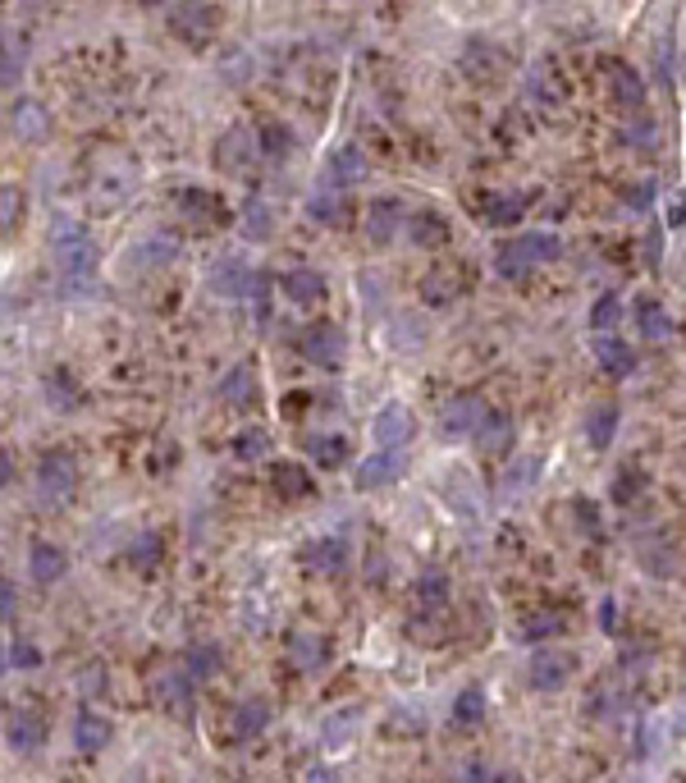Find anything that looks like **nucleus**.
Segmentation results:
<instances>
[{
    "instance_id": "f257e3e1",
    "label": "nucleus",
    "mask_w": 686,
    "mask_h": 783,
    "mask_svg": "<svg viewBox=\"0 0 686 783\" xmlns=\"http://www.w3.org/2000/svg\"><path fill=\"white\" fill-rule=\"evenodd\" d=\"M51 252L60 266V284L69 289V298L97 294V243L78 220L60 216L51 225Z\"/></svg>"
},
{
    "instance_id": "f03ea898",
    "label": "nucleus",
    "mask_w": 686,
    "mask_h": 783,
    "mask_svg": "<svg viewBox=\"0 0 686 783\" xmlns=\"http://www.w3.org/2000/svg\"><path fill=\"white\" fill-rule=\"evenodd\" d=\"M170 28L188 46H202V42H211V33L220 28V10H215L211 0H179L170 10Z\"/></svg>"
},
{
    "instance_id": "7ed1b4c3",
    "label": "nucleus",
    "mask_w": 686,
    "mask_h": 783,
    "mask_svg": "<svg viewBox=\"0 0 686 783\" xmlns=\"http://www.w3.org/2000/svg\"><path fill=\"white\" fill-rule=\"evenodd\" d=\"M78 486V468L69 454H42L37 463V500L42 504H65Z\"/></svg>"
},
{
    "instance_id": "20e7f679",
    "label": "nucleus",
    "mask_w": 686,
    "mask_h": 783,
    "mask_svg": "<svg viewBox=\"0 0 686 783\" xmlns=\"http://www.w3.org/2000/svg\"><path fill=\"white\" fill-rule=\"evenodd\" d=\"M485 408L476 394H458V399H449L444 403V413H440V435L444 440H467V435H476L481 431V422H485Z\"/></svg>"
},
{
    "instance_id": "39448f33",
    "label": "nucleus",
    "mask_w": 686,
    "mask_h": 783,
    "mask_svg": "<svg viewBox=\"0 0 686 783\" xmlns=\"http://www.w3.org/2000/svg\"><path fill=\"white\" fill-rule=\"evenodd\" d=\"M408 472V458H403V449H380V454H371V458H362L357 463V490H385V486H394L398 477Z\"/></svg>"
},
{
    "instance_id": "423d86ee",
    "label": "nucleus",
    "mask_w": 686,
    "mask_h": 783,
    "mask_svg": "<svg viewBox=\"0 0 686 783\" xmlns=\"http://www.w3.org/2000/svg\"><path fill=\"white\" fill-rule=\"evenodd\" d=\"M371 435L380 440V449H403L417 435V417H412L408 403H385L371 422Z\"/></svg>"
},
{
    "instance_id": "0eeeda50",
    "label": "nucleus",
    "mask_w": 686,
    "mask_h": 783,
    "mask_svg": "<svg viewBox=\"0 0 686 783\" xmlns=\"http://www.w3.org/2000/svg\"><path fill=\"white\" fill-rule=\"evenodd\" d=\"M572 674H577V660L572 655H563V651H540V655H531V687L536 692H563V687L572 683Z\"/></svg>"
},
{
    "instance_id": "6e6552de",
    "label": "nucleus",
    "mask_w": 686,
    "mask_h": 783,
    "mask_svg": "<svg viewBox=\"0 0 686 783\" xmlns=\"http://www.w3.org/2000/svg\"><path fill=\"white\" fill-rule=\"evenodd\" d=\"M343 348H348V339H343V330H334V326H311L307 335H302V353L325 371H339Z\"/></svg>"
},
{
    "instance_id": "1a4fd4ad",
    "label": "nucleus",
    "mask_w": 686,
    "mask_h": 783,
    "mask_svg": "<svg viewBox=\"0 0 686 783\" xmlns=\"http://www.w3.org/2000/svg\"><path fill=\"white\" fill-rule=\"evenodd\" d=\"M211 289L220 298H247L252 289H257V275L247 271L243 257H220L211 266Z\"/></svg>"
},
{
    "instance_id": "9d476101",
    "label": "nucleus",
    "mask_w": 686,
    "mask_h": 783,
    "mask_svg": "<svg viewBox=\"0 0 686 783\" xmlns=\"http://www.w3.org/2000/svg\"><path fill=\"white\" fill-rule=\"evenodd\" d=\"M65 568H69V559L60 545L37 541L33 550H28V573H33V582H42V587H55V582L65 577Z\"/></svg>"
},
{
    "instance_id": "9b49d317",
    "label": "nucleus",
    "mask_w": 686,
    "mask_h": 783,
    "mask_svg": "<svg viewBox=\"0 0 686 783\" xmlns=\"http://www.w3.org/2000/svg\"><path fill=\"white\" fill-rule=\"evenodd\" d=\"M307 216L321 220V225H343V216H348V197H343V188L325 179V184L307 197Z\"/></svg>"
},
{
    "instance_id": "f8f14e48",
    "label": "nucleus",
    "mask_w": 686,
    "mask_h": 783,
    "mask_svg": "<svg viewBox=\"0 0 686 783\" xmlns=\"http://www.w3.org/2000/svg\"><path fill=\"white\" fill-rule=\"evenodd\" d=\"M289 660L298 664V669H321L325 660H330V637L325 632H293L289 637Z\"/></svg>"
},
{
    "instance_id": "ddd939ff",
    "label": "nucleus",
    "mask_w": 686,
    "mask_h": 783,
    "mask_svg": "<svg viewBox=\"0 0 686 783\" xmlns=\"http://www.w3.org/2000/svg\"><path fill=\"white\" fill-rule=\"evenodd\" d=\"M325 179L339 184V188H353V184L366 179V161H362V152H357L353 142H343V147L330 152V170H325Z\"/></svg>"
},
{
    "instance_id": "4468645a",
    "label": "nucleus",
    "mask_w": 686,
    "mask_h": 783,
    "mask_svg": "<svg viewBox=\"0 0 686 783\" xmlns=\"http://www.w3.org/2000/svg\"><path fill=\"white\" fill-rule=\"evenodd\" d=\"M110 742V719L97 715V710H78L74 719V747L83 751V756H92V751H101Z\"/></svg>"
},
{
    "instance_id": "2eb2a0df",
    "label": "nucleus",
    "mask_w": 686,
    "mask_h": 783,
    "mask_svg": "<svg viewBox=\"0 0 686 783\" xmlns=\"http://www.w3.org/2000/svg\"><path fill=\"white\" fill-rule=\"evenodd\" d=\"M508 445H513V417L485 413L481 431H476V449H481V454H508Z\"/></svg>"
},
{
    "instance_id": "dca6fc26",
    "label": "nucleus",
    "mask_w": 686,
    "mask_h": 783,
    "mask_svg": "<svg viewBox=\"0 0 686 783\" xmlns=\"http://www.w3.org/2000/svg\"><path fill=\"white\" fill-rule=\"evenodd\" d=\"M238 229H243L247 243H266L275 234V220H270V207L261 197H247L243 211H238Z\"/></svg>"
},
{
    "instance_id": "f3484780",
    "label": "nucleus",
    "mask_w": 686,
    "mask_h": 783,
    "mask_svg": "<svg viewBox=\"0 0 686 783\" xmlns=\"http://www.w3.org/2000/svg\"><path fill=\"white\" fill-rule=\"evenodd\" d=\"M284 294L293 298V303H316V298H325V275L311 271V266H293L289 275H284Z\"/></svg>"
},
{
    "instance_id": "a211bd4d",
    "label": "nucleus",
    "mask_w": 686,
    "mask_h": 783,
    "mask_svg": "<svg viewBox=\"0 0 686 783\" xmlns=\"http://www.w3.org/2000/svg\"><path fill=\"white\" fill-rule=\"evenodd\" d=\"M618 435V403H595L586 413V440L595 449H609Z\"/></svg>"
},
{
    "instance_id": "6ab92c4d",
    "label": "nucleus",
    "mask_w": 686,
    "mask_h": 783,
    "mask_svg": "<svg viewBox=\"0 0 686 783\" xmlns=\"http://www.w3.org/2000/svg\"><path fill=\"white\" fill-rule=\"evenodd\" d=\"M366 234L376 243H389L398 234V220H403V207H398L394 197H380V202H371V211H366Z\"/></svg>"
},
{
    "instance_id": "aec40b11",
    "label": "nucleus",
    "mask_w": 686,
    "mask_h": 783,
    "mask_svg": "<svg viewBox=\"0 0 686 783\" xmlns=\"http://www.w3.org/2000/svg\"><path fill=\"white\" fill-rule=\"evenodd\" d=\"M632 316H636V326H641V335L650 339V344H664V339L673 335V316H668L664 307L654 303V298H641Z\"/></svg>"
},
{
    "instance_id": "412c9836",
    "label": "nucleus",
    "mask_w": 686,
    "mask_h": 783,
    "mask_svg": "<svg viewBox=\"0 0 686 783\" xmlns=\"http://www.w3.org/2000/svg\"><path fill=\"white\" fill-rule=\"evenodd\" d=\"M266 724H270V706L261 701V696H247L243 706L234 710V738H238V742H247V738H257V733H266Z\"/></svg>"
},
{
    "instance_id": "4be33fe9",
    "label": "nucleus",
    "mask_w": 686,
    "mask_h": 783,
    "mask_svg": "<svg viewBox=\"0 0 686 783\" xmlns=\"http://www.w3.org/2000/svg\"><path fill=\"white\" fill-rule=\"evenodd\" d=\"M595 362H600L609 376H627V371L636 367V358H632V348L622 344L618 335H600L595 339Z\"/></svg>"
},
{
    "instance_id": "5701e85b",
    "label": "nucleus",
    "mask_w": 686,
    "mask_h": 783,
    "mask_svg": "<svg viewBox=\"0 0 686 783\" xmlns=\"http://www.w3.org/2000/svg\"><path fill=\"white\" fill-rule=\"evenodd\" d=\"M508 248H513L517 257H526L531 266H536V261H558V257H563V243H558L554 234H545V229H536V234H522V239H513Z\"/></svg>"
},
{
    "instance_id": "b1692460",
    "label": "nucleus",
    "mask_w": 686,
    "mask_h": 783,
    "mask_svg": "<svg viewBox=\"0 0 686 783\" xmlns=\"http://www.w3.org/2000/svg\"><path fill=\"white\" fill-rule=\"evenodd\" d=\"M613 97L622 110H641L645 106V78L632 65H613Z\"/></svg>"
},
{
    "instance_id": "393cba45",
    "label": "nucleus",
    "mask_w": 686,
    "mask_h": 783,
    "mask_svg": "<svg viewBox=\"0 0 686 783\" xmlns=\"http://www.w3.org/2000/svg\"><path fill=\"white\" fill-rule=\"evenodd\" d=\"M215 161H220V170H243L247 161H252V138H247V129H229L225 138H220V152H215Z\"/></svg>"
},
{
    "instance_id": "a878e982",
    "label": "nucleus",
    "mask_w": 686,
    "mask_h": 783,
    "mask_svg": "<svg viewBox=\"0 0 686 783\" xmlns=\"http://www.w3.org/2000/svg\"><path fill=\"white\" fill-rule=\"evenodd\" d=\"M302 449L311 454L316 468H339L343 458H348V440L343 435H311V440H302Z\"/></svg>"
},
{
    "instance_id": "bb28decb",
    "label": "nucleus",
    "mask_w": 686,
    "mask_h": 783,
    "mask_svg": "<svg viewBox=\"0 0 686 783\" xmlns=\"http://www.w3.org/2000/svg\"><path fill=\"white\" fill-rule=\"evenodd\" d=\"M220 399L225 403H234V408H247V403H257V381H252V367H234L225 376V381H220Z\"/></svg>"
},
{
    "instance_id": "cd10ccee",
    "label": "nucleus",
    "mask_w": 686,
    "mask_h": 783,
    "mask_svg": "<svg viewBox=\"0 0 686 783\" xmlns=\"http://www.w3.org/2000/svg\"><path fill=\"white\" fill-rule=\"evenodd\" d=\"M42 390H46V403H51V408H60V413H69V408H78V385H74V376H69L65 367L46 371Z\"/></svg>"
},
{
    "instance_id": "c85d7f7f",
    "label": "nucleus",
    "mask_w": 686,
    "mask_h": 783,
    "mask_svg": "<svg viewBox=\"0 0 686 783\" xmlns=\"http://www.w3.org/2000/svg\"><path fill=\"white\" fill-rule=\"evenodd\" d=\"M275 495L279 500H302V495H311V477L298 468V463H275Z\"/></svg>"
},
{
    "instance_id": "c756f323",
    "label": "nucleus",
    "mask_w": 686,
    "mask_h": 783,
    "mask_svg": "<svg viewBox=\"0 0 686 783\" xmlns=\"http://www.w3.org/2000/svg\"><path fill=\"white\" fill-rule=\"evenodd\" d=\"M522 216H526V197L522 193H499L490 207H485V225H494V229L517 225Z\"/></svg>"
},
{
    "instance_id": "7c9ffc66",
    "label": "nucleus",
    "mask_w": 686,
    "mask_h": 783,
    "mask_svg": "<svg viewBox=\"0 0 686 783\" xmlns=\"http://www.w3.org/2000/svg\"><path fill=\"white\" fill-rule=\"evenodd\" d=\"M133 266H165V261L179 257V239H165V234H151L147 243H138V248L129 252Z\"/></svg>"
},
{
    "instance_id": "2f4dec72",
    "label": "nucleus",
    "mask_w": 686,
    "mask_h": 783,
    "mask_svg": "<svg viewBox=\"0 0 686 783\" xmlns=\"http://www.w3.org/2000/svg\"><path fill=\"white\" fill-rule=\"evenodd\" d=\"M5 742H10V751H33L42 742V724L33 715H10L5 719Z\"/></svg>"
},
{
    "instance_id": "473e14b6",
    "label": "nucleus",
    "mask_w": 686,
    "mask_h": 783,
    "mask_svg": "<svg viewBox=\"0 0 686 783\" xmlns=\"http://www.w3.org/2000/svg\"><path fill=\"white\" fill-rule=\"evenodd\" d=\"M408 229H412V239H417L421 248H440V243L449 239V225H444V220L435 216V211H417Z\"/></svg>"
},
{
    "instance_id": "72a5a7b5",
    "label": "nucleus",
    "mask_w": 686,
    "mask_h": 783,
    "mask_svg": "<svg viewBox=\"0 0 686 783\" xmlns=\"http://www.w3.org/2000/svg\"><path fill=\"white\" fill-rule=\"evenodd\" d=\"M10 124H14L19 138H42L46 133V115H42V106H33V101H14Z\"/></svg>"
},
{
    "instance_id": "f704fd0d",
    "label": "nucleus",
    "mask_w": 686,
    "mask_h": 783,
    "mask_svg": "<svg viewBox=\"0 0 686 783\" xmlns=\"http://www.w3.org/2000/svg\"><path fill=\"white\" fill-rule=\"evenodd\" d=\"M270 454V435L261 431V426H247V431L234 435V458H243V463H257V458Z\"/></svg>"
},
{
    "instance_id": "c9c22d12",
    "label": "nucleus",
    "mask_w": 686,
    "mask_h": 783,
    "mask_svg": "<svg viewBox=\"0 0 686 783\" xmlns=\"http://www.w3.org/2000/svg\"><path fill=\"white\" fill-rule=\"evenodd\" d=\"M307 564H311V568H321V573H334V577H339L343 564H348V550H343V541H321V545H311Z\"/></svg>"
},
{
    "instance_id": "e433bc0d",
    "label": "nucleus",
    "mask_w": 686,
    "mask_h": 783,
    "mask_svg": "<svg viewBox=\"0 0 686 783\" xmlns=\"http://www.w3.org/2000/svg\"><path fill=\"white\" fill-rule=\"evenodd\" d=\"M485 715V692L481 687H462L458 701H453V724H481Z\"/></svg>"
},
{
    "instance_id": "4c0bfd02",
    "label": "nucleus",
    "mask_w": 686,
    "mask_h": 783,
    "mask_svg": "<svg viewBox=\"0 0 686 783\" xmlns=\"http://www.w3.org/2000/svg\"><path fill=\"white\" fill-rule=\"evenodd\" d=\"M494 65H499V55L490 51L485 42H467V51H462V69L472 78H490L494 74Z\"/></svg>"
},
{
    "instance_id": "58836bf2",
    "label": "nucleus",
    "mask_w": 686,
    "mask_h": 783,
    "mask_svg": "<svg viewBox=\"0 0 686 783\" xmlns=\"http://www.w3.org/2000/svg\"><path fill=\"white\" fill-rule=\"evenodd\" d=\"M161 555H165V541L156 532H142L138 541L129 545V564H138V568H156Z\"/></svg>"
},
{
    "instance_id": "ea45409f",
    "label": "nucleus",
    "mask_w": 686,
    "mask_h": 783,
    "mask_svg": "<svg viewBox=\"0 0 686 783\" xmlns=\"http://www.w3.org/2000/svg\"><path fill=\"white\" fill-rule=\"evenodd\" d=\"M188 674L193 678L220 674V646H193V651H188Z\"/></svg>"
},
{
    "instance_id": "a19ab883",
    "label": "nucleus",
    "mask_w": 686,
    "mask_h": 783,
    "mask_svg": "<svg viewBox=\"0 0 686 783\" xmlns=\"http://www.w3.org/2000/svg\"><path fill=\"white\" fill-rule=\"evenodd\" d=\"M183 211H188V216H193V220L211 216L215 225H220V216H225V211H220V202H215L211 193H197V188H188V193H183Z\"/></svg>"
},
{
    "instance_id": "79ce46f5",
    "label": "nucleus",
    "mask_w": 686,
    "mask_h": 783,
    "mask_svg": "<svg viewBox=\"0 0 686 783\" xmlns=\"http://www.w3.org/2000/svg\"><path fill=\"white\" fill-rule=\"evenodd\" d=\"M618 312H622L618 294H604L600 303L590 307V330H600V335H604V330H613V326H618Z\"/></svg>"
},
{
    "instance_id": "37998d69",
    "label": "nucleus",
    "mask_w": 686,
    "mask_h": 783,
    "mask_svg": "<svg viewBox=\"0 0 686 783\" xmlns=\"http://www.w3.org/2000/svg\"><path fill=\"white\" fill-rule=\"evenodd\" d=\"M554 632H563V619L558 614H531L522 628L526 642H545V637H554Z\"/></svg>"
},
{
    "instance_id": "c03bdc74",
    "label": "nucleus",
    "mask_w": 686,
    "mask_h": 783,
    "mask_svg": "<svg viewBox=\"0 0 686 783\" xmlns=\"http://www.w3.org/2000/svg\"><path fill=\"white\" fill-rule=\"evenodd\" d=\"M641 490H645V477L627 468V472H618V481H613V500H618V504H632Z\"/></svg>"
},
{
    "instance_id": "a18cd8bd",
    "label": "nucleus",
    "mask_w": 686,
    "mask_h": 783,
    "mask_svg": "<svg viewBox=\"0 0 686 783\" xmlns=\"http://www.w3.org/2000/svg\"><path fill=\"white\" fill-rule=\"evenodd\" d=\"M42 664V651L33 642H14L10 646V669H37Z\"/></svg>"
},
{
    "instance_id": "49530a36",
    "label": "nucleus",
    "mask_w": 686,
    "mask_h": 783,
    "mask_svg": "<svg viewBox=\"0 0 686 783\" xmlns=\"http://www.w3.org/2000/svg\"><path fill=\"white\" fill-rule=\"evenodd\" d=\"M421 339H426V330L417 335V326H412V316H398V330H394V344L398 348H417Z\"/></svg>"
},
{
    "instance_id": "de8ad7c7",
    "label": "nucleus",
    "mask_w": 686,
    "mask_h": 783,
    "mask_svg": "<svg viewBox=\"0 0 686 783\" xmlns=\"http://www.w3.org/2000/svg\"><path fill=\"white\" fill-rule=\"evenodd\" d=\"M417 596L430 600V605H440V600H444V577H440V573L421 577V582H417Z\"/></svg>"
},
{
    "instance_id": "09e8293b",
    "label": "nucleus",
    "mask_w": 686,
    "mask_h": 783,
    "mask_svg": "<svg viewBox=\"0 0 686 783\" xmlns=\"http://www.w3.org/2000/svg\"><path fill=\"white\" fill-rule=\"evenodd\" d=\"M261 142H266V147H261V152H270V156H284V152H289V129H275V124H270V129L266 133H261Z\"/></svg>"
},
{
    "instance_id": "8fccbe9b",
    "label": "nucleus",
    "mask_w": 686,
    "mask_h": 783,
    "mask_svg": "<svg viewBox=\"0 0 686 783\" xmlns=\"http://www.w3.org/2000/svg\"><path fill=\"white\" fill-rule=\"evenodd\" d=\"M622 197H627V207H650V197H654V184H641V188H627V193H622Z\"/></svg>"
},
{
    "instance_id": "3c124183",
    "label": "nucleus",
    "mask_w": 686,
    "mask_h": 783,
    "mask_svg": "<svg viewBox=\"0 0 686 783\" xmlns=\"http://www.w3.org/2000/svg\"><path fill=\"white\" fill-rule=\"evenodd\" d=\"M0 605H5V623H14V582H0Z\"/></svg>"
},
{
    "instance_id": "603ef678",
    "label": "nucleus",
    "mask_w": 686,
    "mask_h": 783,
    "mask_svg": "<svg viewBox=\"0 0 686 783\" xmlns=\"http://www.w3.org/2000/svg\"><path fill=\"white\" fill-rule=\"evenodd\" d=\"M645 252H650V266H659V252H664V243H659V229H650V239H645Z\"/></svg>"
},
{
    "instance_id": "864d4df0",
    "label": "nucleus",
    "mask_w": 686,
    "mask_h": 783,
    "mask_svg": "<svg viewBox=\"0 0 686 783\" xmlns=\"http://www.w3.org/2000/svg\"><path fill=\"white\" fill-rule=\"evenodd\" d=\"M0 202H5V229H14V188H5Z\"/></svg>"
},
{
    "instance_id": "5fc2aeb1",
    "label": "nucleus",
    "mask_w": 686,
    "mask_h": 783,
    "mask_svg": "<svg viewBox=\"0 0 686 783\" xmlns=\"http://www.w3.org/2000/svg\"><path fill=\"white\" fill-rule=\"evenodd\" d=\"M600 628H604V632L618 628V623H613V600H604V605H600Z\"/></svg>"
},
{
    "instance_id": "6e6d98bb",
    "label": "nucleus",
    "mask_w": 686,
    "mask_h": 783,
    "mask_svg": "<svg viewBox=\"0 0 686 783\" xmlns=\"http://www.w3.org/2000/svg\"><path fill=\"white\" fill-rule=\"evenodd\" d=\"M668 216H673V225H682V220H686V202H673V211H668Z\"/></svg>"
},
{
    "instance_id": "4d7b16f0",
    "label": "nucleus",
    "mask_w": 686,
    "mask_h": 783,
    "mask_svg": "<svg viewBox=\"0 0 686 783\" xmlns=\"http://www.w3.org/2000/svg\"><path fill=\"white\" fill-rule=\"evenodd\" d=\"M677 733H686V701L677 706Z\"/></svg>"
},
{
    "instance_id": "13d9d810",
    "label": "nucleus",
    "mask_w": 686,
    "mask_h": 783,
    "mask_svg": "<svg viewBox=\"0 0 686 783\" xmlns=\"http://www.w3.org/2000/svg\"><path fill=\"white\" fill-rule=\"evenodd\" d=\"M138 5H161V0H138Z\"/></svg>"
}]
</instances>
